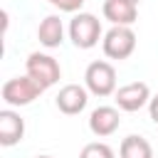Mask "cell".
I'll use <instances>...</instances> for the list:
<instances>
[{"mask_svg":"<svg viewBox=\"0 0 158 158\" xmlns=\"http://www.w3.org/2000/svg\"><path fill=\"white\" fill-rule=\"evenodd\" d=\"M118 123H121V116H118V111L114 109V106H99V109H94L91 111V116H89V128H91V133L94 136H111L116 128H118Z\"/></svg>","mask_w":158,"mask_h":158,"instance_id":"ba28073f","label":"cell"},{"mask_svg":"<svg viewBox=\"0 0 158 158\" xmlns=\"http://www.w3.org/2000/svg\"><path fill=\"white\" fill-rule=\"evenodd\" d=\"M151 101V89L143 81H131L121 89H116V104L123 111H138Z\"/></svg>","mask_w":158,"mask_h":158,"instance_id":"8992f818","label":"cell"},{"mask_svg":"<svg viewBox=\"0 0 158 158\" xmlns=\"http://www.w3.org/2000/svg\"><path fill=\"white\" fill-rule=\"evenodd\" d=\"M37 158H49V156H37Z\"/></svg>","mask_w":158,"mask_h":158,"instance_id":"e0dca14e","label":"cell"},{"mask_svg":"<svg viewBox=\"0 0 158 158\" xmlns=\"http://www.w3.org/2000/svg\"><path fill=\"white\" fill-rule=\"evenodd\" d=\"M27 67V77H32L42 89H49L59 81L62 77V69H59V62L49 54H40V52H32L25 62Z\"/></svg>","mask_w":158,"mask_h":158,"instance_id":"7a4b0ae2","label":"cell"},{"mask_svg":"<svg viewBox=\"0 0 158 158\" xmlns=\"http://www.w3.org/2000/svg\"><path fill=\"white\" fill-rule=\"evenodd\" d=\"M148 111H151V118L158 123V94H156V96L148 101Z\"/></svg>","mask_w":158,"mask_h":158,"instance_id":"9a60e30c","label":"cell"},{"mask_svg":"<svg viewBox=\"0 0 158 158\" xmlns=\"http://www.w3.org/2000/svg\"><path fill=\"white\" fill-rule=\"evenodd\" d=\"M22 136H25V121H22V116L15 114V111H10V109L0 111V143L2 146H15V143L22 141Z\"/></svg>","mask_w":158,"mask_h":158,"instance_id":"9c48e42d","label":"cell"},{"mask_svg":"<svg viewBox=\"0 0 158 158\" xmlns=\"http://www.w3.org/2000/svg\"><path fill=\"white\" fill-rule=\"evenodd\" d=\"M128 2H133V5H138V2H141V0H128Z\"/></svg>","mask_w":158,"mask_h":158,"instance_id":"2e32d148","label":"cell"},{"mask_svg":"<svg viewBox=\"0 0 158 158\" xmlns=\"http://www.w3.org/2000/svg\"><path fill=\"white\" fill-rule=\"evenodd\" d=\"M47 2L54 5V7H59L62 12H77L84 5V0H47Z\"/></svg>","mask_w":158,"mask_h":158,"instance_id":"5bb4252c","label":"cell"},{"mask_svg":"<svg viewBox=\"0 0 158 158\" xmlns=\"http://www.w3.org/2000/svg\"><path fill=\"white\" fill-rule=\"evenodd\" d=\"M44 89L32 77H15L2 84V101L10 106H27L32 104Z\"/></svg>","mask_w":158,"mask_h":158,"instance_id":"3957f363","label":"cell"},{"mask_svg":"<svg viewBox=\"0 0 158 158\" xmlns=\"http://www.w3.org/2000/svg\"><path fill=\"white\" fill-rule=\"evenodd\" d=\"M37 37H40V42H42L44 47H49V49L59 47L62 40H64V25H62V20H59L57 15H47V17L40 22V27H37Z\"/></svg>","mask_w":158,"mask_h":158,"instance_id":"8fae6325","label":"cell"},{"mask_svg":"<svg viewBox=\"0 0 158 158\" xmlns=\"http://www.w3.org/2000/svg\"><path fill=\"white\" fill-rule=\"evenodd\" d=\"M84 81L94 96H109L116 91V69L109 62H91L84 72Z\"/></svg>","mask_w":158,"mask_h":158,"instance_id":"5b68a950","label":"cell"},{"mask_svg":"<svg viewBox=\"0 0 158 158\" xmlns=\"http://www.w3.org/2000/svg\"><path fill=\"white\" fill-rule=\"evenodd\" d=\"M104 17L111 25H128L131 27L138 17V10L128 0H106L104 2Z\"/></svg>","mask_w":158,"mask_h":158,"instance_id":"30bf717a","label":"cell"},{"mask_svg":"<svg viewBox=\"0 0 158 158\" xmlns=\"http://www.w3.org/2000/svg\"><path fill=\"white\" fill-rule=\"evenodd\" d=\"M54 101H57V109H59L62 114L74 116V114H79V111L86 109L89 94H86V89L79 86V84H67V86L59 89V94H57Z\"/></svg>","mask_w":158,"mask_h":158,"instance_id":"52a82bcc","label":"cell"},{"mask_svg":"<svg viewBox=\"0 0 158 158\" xmlns=\"http://www.w3.org/2000/svg\"><path fill=\"white\" fill-rule=\"evenodd\" d=\"M69 37L79 49H91L101 37V22L91 12H79L69 22Z\"/></svg>","mask_w":158,"mask_h":158,"instance_id":"277c9868","label":"cell"},{"mask_svg":"<svg viewBox=\"0 0 158 158\" xmlns=\"http://www.w3.org/2000/svg\"><path fill=\"white\" fill-rule=\"evenodd\" d=\"M79 158H114V151L106 143H86L81 148Z\"/></svg>","mask_w":158,"mask_h":158,"instance_id":"4fadbf2b","label":"cell"},{"mask_svg":"<svg viewBox=\"0 0 158 158\" xmlns=\"http://www.w3.org/2000/svg\"><path fill=\"white\" fill-rule=\"evenodd\" d=\"M104 54L111 59H126L133 54L136 49V32L128 25H114L106 35H104Z\"/></svg>","mask_w":158,"mask_h":158,"instance_id":"6da1fadb","label":"cell"},{"mask_svg":"<svg viewBox=\"0 0 158 158\" xmlns=\"http://www.w3.org/2000/svg\"><path fill=\"white\" fill-rule=\"evenodd\" d=\"M118 156L121 158H153V148L146 138L141 136H126L121 141V148H118Z\"/></svg>","mask_w":158,"mask_h":158,"instance_id":"7c38bea8","label":"cell"}]
</instances>
